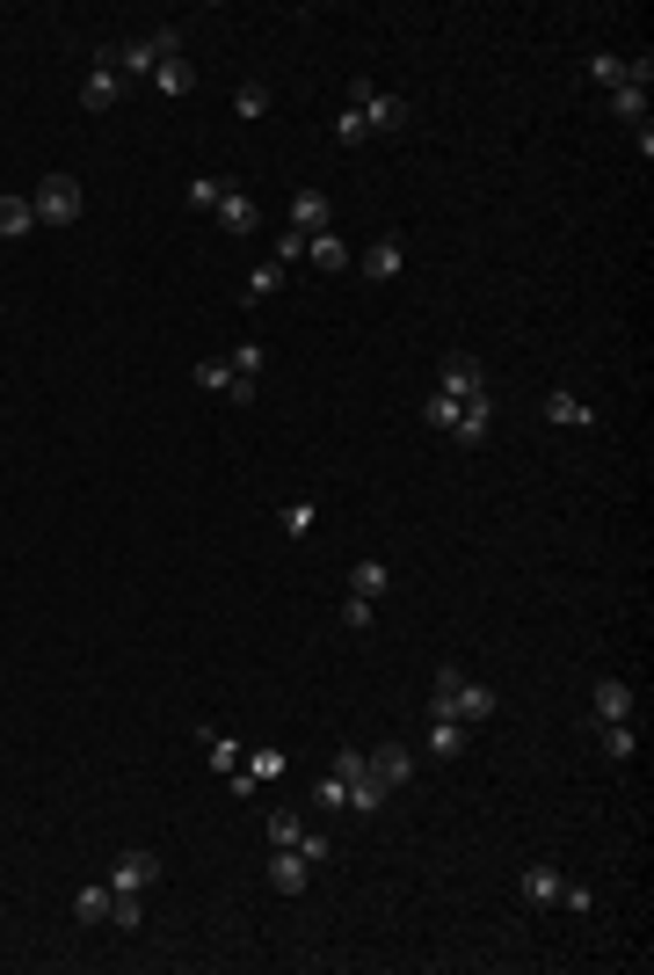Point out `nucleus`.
Segmentation results:
<instances>
[{"instance_id":"obj_1","label":"nucleus","mask_w":654,"mask_h":975,"mask_svg":"<svg viewBox=\"0 0 654 975\" xmlns=\"http://www.w3.org/2000/svg\"><path fill=\"white\" fill-rule=\"evenodd\" d=\"M429 721H465V729H480V721H495V692H487V684H473L459 662H436Z\"/></svg>"},{"instance_id":"obj_2","label":"nucleus","mask_w":654,"mask_h":975,"mask_svg":"<svg viewBox=\"0 0 654 975\" xmlns=\"http://www.w3.org/2000/svg\"><path fill=\"white\" fill-rule=\"evenodd\" d=\"M161 59H182V29H153V37H131V45H102L95 66H117V80L131 88V80H153V66Z\"/></svg>"},{"instance_id":"obj_3","label":"nucleus","mask_w":654,"mask_h":975,"mask_svg":"<svg viewBox=\"0 0 654 975\" xmlns=\"http://www.w3.org/2000/svg\"><path fill=\"white\" fill-rule=\"evenodd\" d=\"M80 204H88V197H80V182H73V175H44V182L29 190L37 226H73V219H80Z\"/></svg>"},{"instance_id":"obj_4","label":"nucleus","mask_w":654,"mask_h":975,"mask_svg":"<svg viewBox=\"0 0 654 975\" xmlns=\"http://www.w3.org/2000/svg\"><path fill=\"white\" fill-rule=\"evenodd\" d=\"M349 102L363 110L371 139H379V131H400V124H408V102H400V96H386V88H371V80H349Z\"/></svg>"},{"instance_id":"obj_5","label":"nucleus","mask_w":654,"mask_h":975,"mask_svg":"<svg viewBox=\"0 0 654 975\" xmlns=\"http://www.w3.org/2000/svg\"><path fill=\"white\" fill-rule=\"evenodd\" d=\"M436 393H451V401L487 393V365H480V357H465V350H451V357L436 365Z\"/></svg>"},{"instance_id":"obj_6","label":"nucleus","mask_w":654,"mask_h":975,"mask_svg":"<svg viewBox=\"0 0 654 975\" xmlns=\"http://www.w3.org/2000/svg\"><path fill=\"white\" fill-rule=\"evenodd\" d=\"M451 438H459L465 452H480V444L495 438V393H473V401H459V415H451Z\"/></svg>"},{"instance_id":"obj_7","label":"nucleus","mask_w":654,"mask_h":975,"mask_svg":"<svg viewBox=\"0 0 654 975\" xmlns=\"http://www.w3.org/2000/svg\"><path fill=\"white\" fill-rule=\"evenodd\" d=\"M363 757H371V780L386 786V794H400V786L414 780V750L408 743H379V750H363Z\"/></svg>"},{"instance_id":"obj_8","label":"nucleus","mask_w":654,"mask_h":975,"mask_svg":"<svg viewBox=\"0 0 654 975\" xmlns=\"http://www.w3.org/2000/svg\"><path fill=\"white\" fill-rule=\"evenodd\" d=\"M161 881V852H145V845H131V852H117V866H110V888H153Z\"/></svg>"},{"instance_id":"obj_9","label":"nucleus","mask_w":654,"mask_h":975,"mask_svg":"<svg viewBox=\"0 0 654 975\" xmlns=\"http://www.w3.org/2000/svg\"><path fill=\"white\" fill-rule=\"evenodd\" d=\"M357 269H363V277H371V284H393V277L408 269V248L393 241V233H379V241H371V248H363V255H357Z\"/></svg>"},{"instance_id":"obj_10","label":"nucleus","mask_w":654,"mask_h":975,"mask_svg":"<svg viewBox=\"0 0 654 975\" xmlns=\"http://www.w3.org/2000/svg\"><path fill=\"white\" fill-rule=\"evenodd\" d=\"M589 721H632V684L626 678H597L589 684Z\"/></svg>"},{"instance_id":"obj_11","label":"nucleus","mask_w":654,"mask_h":975,"mask_svg":"<svg viewBox=\"0 0 654 975\" xmlns=\"http://www.w3.org/2000/svg\"><path fill=\"white\" fill-rule=\"evenodd\" d=\"M306 881H313V866H306V852H298V845L269 852V888H277V896H306Z\"/></svg>"},{"instance_id":"obj_12","label":"nucleus","mask_w":654,"mask_h":975,"mask_svg":"<svg viewBox=\"0 0 654 975\" xmlns=\"http://www.w3.org/2000/svg\"><path fill=\"white\" fill-rule=\"evenodd\" d=\"M516 888H524V902H531V910H553V902H560V888H567V874H560V866H546V859H531Z\"/></svg>"},{"instance_id":"obj_13","label":"nucleus","mask_w":654,"mask_h":975,"mask_svg":"<svg viewBox=\"0 0 654 975\" xmlns=\"http://www.w3.org/2000/svg\"><path fill=\"white\" fill-rule=\"evenodd\" d=\"M211 219L226 226L233 241H241V233H255V226H262V212H255V197H247V190H233V182H226V197H218V212H211Z\"/></svg>"},{"instance_id":"obj_14","label":"nucleus","mask_w":654,"mask_h":975,"mask_svg":"<svg viewBox=\"0 0 654 975\" xmlns=\"http://www.w3.org/2000/svg\"><path fill=\"white\" fill-rule=\"evenodd\" d=\"M124 102V80H117V66H95V74L80 80V110L88 117H102V110H117Z\"/></svg>"},{"instance_id":"obj_15","label":"nucleus","mask_w":654,"mask_h":975,"mask_svg":"<svg viewBox=\"0 0 654 975\" xmlns=\"http://www.w3.org/2000/svg\"><path fill=\"white\" fill-rule=\"evenodd\" d=\"M328 219H335V204H328V190H298L291 197V226L313 241V233H328Z\"/></svg>"},{"instance_id":"obj_16","label":"nucleus","mask_w":654,"mask_h":975,"mask_svg":"<svg viewBox=\"0 0 654 975\" xmlns=\"http://www.w3.org/2000/svg\"><path fill=\"white\" fill-rule=\"evenodd\" d=\"M196 743H204V757H211V772H218V780H226V772H241V743H233V735H218L211 729V721H196Z\"/></svg>"},{"instance_id":"obj_17","label":"nucleus","mask_w":654,"mask_h":975,"mask_svg":"<svg viewBox=\"0 0 654 975\" xmlns=\"http://www.w3.org/2000/svg\"><path fill=\"white\" fill-rule=\"evenodd\" d=\"M145 88H153V96H168V102H182V96H190V88H196V66H190V59H161Z\"/></svg>"},{"instance_id":"obj_18","label":"nucleus","mask_w":654,"mask_h":975,"mask_svg":"<svg viewBox=\"0 0 654 975\" xmlns=\"http://www.w3.org/2000/svg\"><path fill=\"white\" fill-rule=\"evenodd\" d=\"M546 422H560V430H589L597 408H589L581 393H546Z\"/></svg>"},{"instance_id":"obj_19","label":"nucleus","mask_w":654,"mask_h":975,"mask_svg":"<svg viewBox=\"0 0 654 975\" xmlns=\"http://www.w3.org/2000/svg\"><path fill=\"white\" fill-rule=\"evenodd\" d=\"M73 917H80V925H110V881L73 888Z\"/></svg>"},{"instance_id":"obj_20","label":"nucleus","mask_w":654,"mask_h":975,"mask_svg":"<svg viewBox=\"0 0 654 975\" xmlns=\"http://www.w3.org/2000/svg\"><path fill=\"white\" fill-rule=\"evenodd\" d=\"M37 233V212H29V197H0V241H23Z\"/></svg>"},{"instance_id":"obj_21","label":"nucleus","mask_w":654,"mask_h":975,"mask_svg":"<svg viewBox=\"0 0 654 975\" xmlns=\"http://www.w3.org/2000/svg\"><path fill=\"white\" fill-rule=\"evenodd\" d=\"M349 590L379 605V597H386V590H393V568H386V561H357V568H349Z\"/></svg>"},{"instance_id":"obj_22","label":"nucleus","mask_w":654,"mask_h":975,"mask_svg":"<svg viewBox=\"0 0 654 975\" xmlns=\"http://www.w3.org/2000/svg\"><path fill=\"white\" fill-rule=\"evenodd\" d=\"M306 263H313V269H349V248H342V233H335V226L306 241Z\"/></svg>"},{"instance_id":"obj_23","label":"nucleus","mask_w":654,"mask_h":975,"mask_svg":"<svg viewBox=\"0 0 654 975\" xmlns=\"http://www.w3.org/2000/svg\"><path fill=\"white\" fill-rule=\"evenodd\" d=\"M465 750V721H429V757L436 764H451Z\"/></svg>"},{"instance_id":"obj_24","label":"nucleus","mask_w":654,"mask_h":975,"mask_svg":"<svg viewBox=\"0 0 654 975\" xmlns=\"http://www.w3.org/2000/svg\"><path fill=\"white\" fill-rule=\"evenodd\" d=\"M277 284H284V263H269V255H262V263L247 269V306H262V299H277Z\"/></svg>"},{"instance_id":"obj_25","label":"nucleus","mask_w":654,"mask_h":975,"mask_svg":"<svg viewBox=\"0 0 654 975\" xmlns=\"http://www.w3.org/2000/svg\"><path fill=\"white\" fill-rule=\"evenodd\" d=\"M284 764H291V757L277 750V743H262V750H247V757H241V772H247V780H255V786H262V780H277Z\"/></svg>"},{"instance_id":"obj_26","label":"nucleus","mask_w":654,"mask_h":975,"mask_svg":"<svg viewBox=\"0 0 654 975\" xmlns=\"http://www.w3.org/2000/svg\"><path fill=\"white\" fill-rule=\"evenodd\" d=\"M611 117L618 124H647V88H632V80L626 88H611Z\"/></svg>"},{"instance_id":"obj_27","label":"nucleus","mask_w":654,"mask_h":975,"mask_svg":"<svg viewBox=\"0 0 654 975\" xmlns=\"http://www.w3.org/2000/svg\"><path fill=\"white\" fill-rule=\"evenodd\" d=\"M597 750H604L611 764H626V757H632V729H626V721H597Z\"/></svg>"},{"instance_id":"obj_28","label":"nucleus","mask_w":654,"mask_h":975,"mask_svg":"<svg viewBox=\"0 0 654 975\" xmlns=\"http://www.w3.org/2000/svg\"><path fill=\"white\" fill-rule=\"evenodd\" d=\"M393 794L379 780H371V772H363V780H349V808H357V815H379V808H386Z\"/></svg>"},{"instance_id":"obj_29","label":"nucleus","mask_w":654,"mask_h":975,"mask_svg":"<svg viewBox=\"0 0 654 975\" xmlns=\"http://www.w3.org/2000/svg\"><path fill=\"white\" fill-rule=\"evenodd\" d=\"M335 139H342V147H363V139H371V124H363L357 102H342V110H335Z\"/></svg>"},{"instance_id":"obj_30","label":"nucleus","mask_w":654,"mask_h":975,"mask_svg":"<svg viewBox=\"0 0 654 975\" xmlns=\"http://www.w3.org/2000/svg\"><path fill=\"white\" fill-rule=\"evenodd\" d=\"M218 197H226V182H218V175H196L190 190H182V204H190V212H218Z\"/></svg>"},{"instance_id":"obj_31","label":"nucleus","mask_w":654,"mask_h":975,"mask_svg":"<svg viewBox=\"0 0 654 975\" xmlns=\"http://www.w3.org/2000/svg\"><path fill=\"white\" fill-rule=\"evenodd\" d=\"M190 379H196L204 393H233V365H226V357H204V365H196Z\"/></svg>"},{"instance_id":"obj_32","label":"nucleus","mask_w":654,"mask_h":975,"mask_svg":"<svg viewBox=\"0 0 654 975\" xmlns=\"http://www.w3.org/2000/svg\"><path fill=\"white\" fill-rule=\"evenodd\" d=\"M589 80H597V88H626V59H618V51H597V59H589Z\"/></svg>"},{"instance_id":"obj_33","label":"nucleus","mask_w":654,"mask_h":975,"mask_svg":"<svg viewBox=\"0 0 654 975\" xmlns=\"http://www.w3.org/2000/svg\"><path fill=\"white\" fill-rule=\"evenodd\" d=\"M298 837H306V823H298L291 808H269V845L284 852V845H298Z\"/></svg>"},{"instance_id":"obj_34","label":"nucleus","mask_w":654,"mask_h":975,"mask_svg":"<svg viewBox=\"0 0 654 975\" xmlns=\"http://www.w3.org/2000/svg\"><path fill=\"white\" fill-rule=\"evenodd\" d=\"M277 524H284L291 539H306V532L320 524V510H313V503H284V510H277Z\"/></svg>"},{"instance_id":"obj_35","label":"nucleus","mask_w":654,"mask_h":975,"mask_svg":"<svg viewBox=\"0 0 654 975\" xmlns=\"http://www.w3.org/2000/svg\"><path fill=\"white\" fill-rule=\"evenodd\" d=\"M313 808H328V815H342V808H349V786H342L335 772H328V780H313Z\"/></svg>"},{"instance_id":"obj_36","label":"nucleus","mask_w":654,"mask_h":975,"mask_svg":"<svg viewBox=\"0 0 654 975\" xmlns=\"http://www.w3.org/2000/svg\"><path fill=\"white\" fill-rule=\"evenodd\" d=\"M269 263H306V233H298V226H284V233H277V248H269Z\"/></svg>"},{"instance_id":"obj_37","label":"nucleus","mask_w":654,"mask_h":975,"mask_svg":"<svg viewBox=\"0 0 654 975\" xmlns=\"http://www.w3.org/2000/svg\"><path fill=\"white\" fill-rule=\"evenodd\" d=\"M226 365H233V379H255V371L269 365V350H262V342H241V350H233Z\"/></svg>"},{"instance_id":"obj_38","label":"nucleus","mask_w":654,"mask_h":975,"mask_svg":"<svg viewBox=\"0 0 654 975\" xmlns=\"http://www.w3.org/2000/svg\"><path fill=\"white\" fill-rule=\"evenodd\" d=\"M233 110H241V117H269V88H262V80H241Z\"/></svg>"},{"instance_id":"obj_39","label":"nucleus","mask_w":654,"mask_h":975,"mask_svg":"<svg viewBox=\"0 0 654 975\" xmlns=\"http://www.w3.org/2000/svg\"><path fill=\"white\" fill-rule=\"evenodd\" d=\"M451 415H459L451 393H429V401H422V422H429V430H451Z\"/></svg>"},{"instance_id":"obj_40","label":"nucleus","mask_w":654,"mask_h":975,"mask_svg":"<svg viewBox=\"0 0 654 975\" xmlns=\"http://www.w3.org/2000/svg\"><path fill=\"white\" fill-rule=\"evenodd\" d=\"M371 597H357V590H349V597H342V626H349V634H363V626H371Z\"/></svg>"},{"instance_id":"obj_41","label":"nucleus","mask_w":654,"mask_h":975,"mask_svg":"<svg viewBox=\"0 0 654 975\" xmlns=\"http://www.w3.org/2000/svg\"><path fill=\"white\" fill-rule=\"evenodd\" d=\"M328 772L349 786V780H363V772H371V757H363V750H335V764H328Z\"/></svg>"},{"instance_id":"obj_42","label":"nucleus","mask_w":654,"mask_h":975,"mask_svg":"<svg viewBox=\"0 0 654 975\" xmlns=\"http://www.w3.org/2000/svg\"><path fill=\"white\" fill-rule=\"evenodd\" d=\"M298 852H306V866H328V859H335V845H328V837H313V830H306V837H298Z\"/></svg>"}]
</instances>
